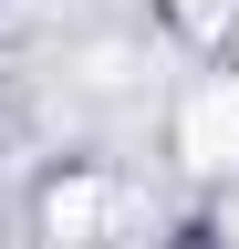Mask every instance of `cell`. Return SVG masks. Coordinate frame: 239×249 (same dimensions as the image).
I'll use <instances>...</instances> for the list:
<instances>
[{"label": "cell", "mask_w": 239, "mask_h": 249, "mask_svg": "<svg viewBox=\"0 0 239 249\" xmlns=\"http://www.w3.org/2000/svg\"><path fill=\"white\" fill-rule=\"evenodd\" d=\"M177 156L198 177H239V73H208L177 104Z\"/></svg>", "instance_id": "cell-1"}, {"label": "cell", "mask_w": 239, "mask_h": 249, "mask_svg": "<svg viewBox=\"0 0 239 249\" xmlns=\"http://www.w3.org/2000/svg\"><path fill=\"white\" fill-rule=\"evenodd\" d=\"M104 208H114V187H104V177H73V187H52V208H42L52 249H83V239L104 229Z\"/></svg>", "instance_id": "cell-2"}]
</instances>
